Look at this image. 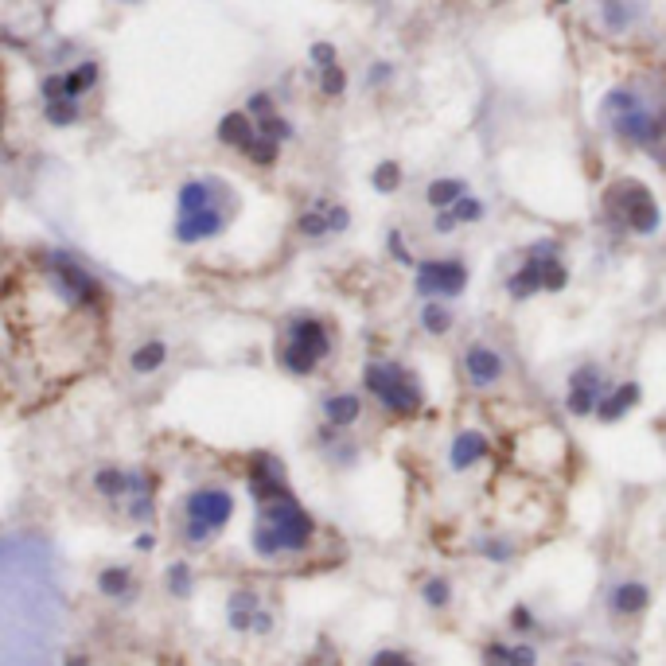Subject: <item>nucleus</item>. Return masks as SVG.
<instances>
[{
	"instance_id": "1",
	"label": "nucleus",
	"mask_w": 666,
	"mask_h": 666,
	"mask_svg": "<svg viewBox=\"0 0 666 666\" xmlns=\"http://www.w3.org/2000/svg\"><path fill=\"white\" fill-rule=\"evenodd\" d=\"M312 534H316L312 515L297 503L293 491H281V495L257 503L250 546H254L257 557L269 561V557H281V554H300V549H308Z\"/></svg>"
},
{
	"instance_id": "2",
	"label": "nucleus",
	"mask_w": 666,
	"mask_h": 666,
	"mask_svg": "<svg viewBox=\"0 0 666 666\" xmlns=\"http://www.w3.org/2000/svg\"><path fill=\"white\" fill-rule=\"evenodd\" d=\"M600 113H604L608 133H612L616 140L631 144V149H643V152H655V156L662 152V144H666V118L650 109L635 90H628V86L608 90L604 101H600Z\"/></svg>"
},
{
	"instance_id": "3",
	"label": "nucleus",
	"mask_w": 666,
	"mask_h": 666,
	"mask_svg": "<svg viewBox=\"0 0 666 666\" xmlns=\"http://www.w3.org/2000/svg\"><path fill=\"white\" fill-rule=\"evenodd\" d=\"M331 347L336 339L320 316H288L277 339V367L293 379H312L331 359Z\"/></svg>"
},
{
	"instance_id": "4",
	"label": "nucleus",
	"mask_w": 666,
	"mask_h": 666,
	"mask_svg": "<svg viewBox=\"0 0 666 666\" xmlns=\"http://www.w3.org/2000/svg\"><path fill=\"white\" fill-rule=\"evenodd\" d=\"M363 390L394 417H417L425 405L421 379L410 367H401L398 359H370L363 367Z\"/></svg>"
},
{
	"instance_id": "5",
	"label": "nucleus",
	"mask_w": 666,
	"mask_h": 666,
	"mask_svg": "<svg viewBox=\"0 0 666 666\" xmlns=\"http://www.w3.org/2000/svg\"><path fill=\"white\" fill-rule=\"evenodd\" d=\"M569 288V265L561 257V242L554 238H538L526 250L523 265L506 277V293L515 300H530L538 293H566Z\"/></svg>"
},
{
	"instance_id": "6",
	"label": "nucleus",
	"mask_w": 666,
	"mask_h": 666,
	"mask_svg": "<svg viewBox=\"0 0 666 666\" xmlns=\"http://www.w3.org/2000/svg\"><path fill=\"white\" fill-rule=\"evenodd\" d=\"M604 214L616 226H624L628 234H640V238L659 234V226H662V211H659L655 195H650V187L640 183V180H628V176L616 180V183H608Z\"/></svg>"
},
{
	"instance_id": "7",
	"label": "nucleus",
	"mask_w": 666,
	"mask_h": 666,
	"mask_svg": "<svg viewBox=\"0 0 666 666\" xmlns=\"http://www.w3.org/2000/svg\"><path fill=\"white\" fill-rule=\"evenodd\" d=\"M183 515H187L183 538L203 546L214 530H223L230 523V515H234V495L223 487H199L183 499Z\"/></svg>"
},
{
	"instance_id": "8",
	"label": "nucleus",
	"mask_w": 666,
	"mask_h": 666,
	"mask_svg": "<svg viewBox=\"0 0 666 666\" xmlns=\"http://www.w3.org/2000/svg\"><path fill=\"white\" fill-rule=\"evenodd\" d=\"M413 288L425 300H456L468 288V265L464 257H425L413 265Z\"/></svg>"
},
{
	"instance_id": "9",
	"label": "nucleus",
	"mask_w": 666,
	"mask_h": 666,
	"mask_svg": "<svg viewBox=\"0 0 666 666\" xmlns=\"http://www.w3.org/2000/svg\"><path fill=\"white\" fill-rule=\"evenodd\" d=\"M608 390H612V382H608V374L600 370V363H581V367L569 374L566 410H569L573 417H592Z\"/></svg>"
},
{
	"instance_id": "10",
	"label": "nucleus",
	"mask_w": 666,
	"mask_h": 666,
	"mask_svg": "<svg viewBox=\"0 0 666 666\" xmlns=\"http://www.w3.org/2000/svg\"><path fill=\"white\" fill-rule=\"evenodd\" d=\"M460 367H464L468 386H475V390H491V386H499L506 379V359L491 343H484V339H472L464 347Z\"/></svg>"
},
{
	"instance_id": "11",
	"label": "nucleus",
	"mask_w": 666,
	"mask_h": 666,
	"mask_svg": "<svg viewBox=\"0 0 666 666\" xmlns=\"http://www.w3.org/2000/svg\"><path fill=\"white\" fill-rule=\"evenodd\" d=\"M230 223V211L223 207H207V211H187V214H176V242L180 245H199V242H211L219 238Z\"/></svg>"
},
{
	"instance_id": "12",
	"label": "nucleus",
	"mask_w": 666,
	"mask_h": 666,
	"mask_svg": "<svg viewBox=\"0 0 666 666\" xmlns=\"http://www.w3.org/2000/svg\"><path fill=\"white\" fill-rule=\"evenodd\" d=\"M640 401H643V386L640 382H619V386H612L600 398V405H597V413H592V417H597V421H604V425H616V421H624V417Z\"/></svg>"
},
{
	"instance_id": "13",
	"label": "nucleus",
	"mask_w": 666,
	"mask_h": 666,
	"mask_svg": "<svg viewBox=\"0 0 666 666\" xmlns=\"http://www.w3.org/2000/svg\"><path fill=\"white\" fill-rule=\"evenodd\" d=\"M491 453V441L484 437L480 429H464V432H456L453 437V444H448V468L453 472H468V468H475L480 460Z\"/></svg>"
},
{
	"instance_id": "14",
	"label": "nucleus",
	"mask_w": 666,
	"mask_h": 666,
	"mask_svg": "<svg viewBox=\"0 0 666 666\" xmlns=\"http://www.w3.org/2000/svg\"><path fill=\"white\" fill-rule=\"evenodd\" d=\"M214 137H219V144H226V149L245 152L254 144V137H257V125H254V118L245 109H230V113H223V118H219V125H214Z\"/></svg>"
},
{
	"instance_id": "15",
	"label": "nucleus",
	"mask_w": 666,
	"mask_h": 666,
	"mask_svg": "<svg viewBox=\"0 0 666 666\" xmlns=\"http://www.w3.org/2000/svg\"><path fill=\"white\" fill-rule=\"evenodd\" d=\"M324 421L331 425V429H351L359 417H363V398L355 394V390H336V394H328L324 398Z\"/></svg>"
},
{
	"instance_id": "16",
	"label": "nucleus",
	"mask_w": 666,
	"mask_h": 666,
	"mask_svg": "<svg viewBox=\"0 0 666 666\" xmlns=\"http://www.w3.org/2000/svg\"><path fill=\"white\" fill-rule=\"evenodd\" d=\"M647 604H650V588L643 581H624V585H616L612 592H608V608H612L616 616H624V619L640 616Z\"/></svg>"
},
{
	"instance_id": "17",
	"label": "nucleus",
	"mask_w": 666,
	"mask_h": 666,
	"mask_svg": "<svg viewBox=\"0 0 666 666\" xmlns=\"http://www.w3.org/2000/svg\"><path fill=\"white\" fill-rule=\"evenodd\" d=\"M98 78H101V67L94 63V59H82V63H75V67H67V70H59V86H63V98H86L98 86Z\"/></svg>"
},
{
	"instance_id": "18",
	"label": "nucleus",
	"mask_w": 666,
	"mask_h": 666,
	"mask_svg": "<svg viewBox=\"0 0 666 666\" xmlns=\"http://www.w3.org/2000/svg\"><path fill=\"white\" fill-rule=\"evenodd\" d=\"M168 359H172V351H168L164 339H144L129 351V370L133 374H156V370L168 367Z\"/></svg>"
},
{
	"instance_id": "19",
	"label": "nucleus",
	"mask_w": 666,
	"mask_h": 666,
	"mask_svg": "<svg viewBox=\"0 0 666 666\" xmlns=\"http://www.w3.org/2000/svg\"><path fill=\"white\" fill-rule=\"evenodd\" d=\"M484 666H538V650L530 643H487Z\"/></svg>"
},
{
	"instance_id": "20",
	"label": "nucleus",
	"mask_w": 666,
	"mask_h": 666,
	"mask_svg": "<svg viewBox=\"0 0 666 666\" xmlns=\"http://www.w3.org/2000/svg\"><path fill=\"white\" fill-rule=\"evenodd\" d=\"M417 324H421L425 336L444 339L448 331L456 328V316H453V308H448V300H425L421 304V316H417Z\"/></svg>"
},
{
	"instance_id": "21",
	"label": "nucleus",
	"mask_w": 666,
	"mask_h": 666,
	"mask_svg": "<svg viewBox=\"0 0 666 666\" xmlns=\"http://www.w3.org/2000/svg\"><path fill=\"white\" fill-rule=\"evenodd\" d=\"M460 195H468V183L460 176H437V180H429V187H425V203L432 211H448Z\"/></svg>"
},
{
	"instance_id": "22",
	"label": "nucleus",
	"mask_w": 666,
	"mask_h": 666,
	"mask_svg": "<svg viewBox=\"0 0 666 666\" xmlns=\"http://www.w3.org/2000/svg\"><path fill=\"white\" fill-rule=\"evenodd\" d=\"M257 608H262V600H257V592H250V588L234 592V597L226 600V619H230V628H234V631H250L254 616H257Z\"/></svg>"
},
{
	"instance_id": "23",
	"label": "nucleus",
	"mask_w": 666,
	"mask_h": 666,
	"mask_svg": "<svg viewBox=\"0 0 666 666\" xmlns=\"http://www.w3.org/2000/svg\"><path fill=\"white\" fill-rule=\"evenodd\" d=\"M43 121L51 129H70L82 121V101L78 98H51L43 101Z\"/></svg>"
},
{
	"instance_id": "24",
	"label": "nucleus",
	"mask_w": 666,
	"mask_h": 666,
	"mask_svg": "<svg viewBox=\"0 0 666 666\" xmlns=\"http://www.w3.org/2000/svg\"><path fill=\"white\" fill-rule=\"evenodd\" d=\"M297 234L300 238H312V242L331 238V230H328V199H316L308 211L297 214Z\"/></svg>"
},
{
	"instance_id": "25",
	"label": "nucleus",
	"mask_w": 666,
	"mask_h": 666,
	"mask_svg": "<svg viewBox=\"0 0 666 666\" xmlns=\"http://www.w3.org/2000/svg\"><path fill=\"white\" fill-rule=\"evenodd\" d=\"M98 588L113 600H125V597H133V573L125 566H109V569L98 573Z\"/></svg>"
},
{
	"instance_id": "26",
	"label": "nucleus",
	"mask_w": 666,
	"mask_h": 666,
	"mask_svg": "<svg viewBox=\"0 0 666 666\" xmlns=\"http://www.w3.org/2000/svg\"><path fill=\"white\" fill-rule=\"evenodd\" d=\"M401 164L398 161H382V164H374V172H370V187L379 195H394L398 187H401Z\"/></svg>"
},
{
	"instance_id": "27",
	"label": "nucleus",
	"mask_w": 666,
	"mask_h": 666,
	"mask_svg": "<svg viewBox=\"0 0 666 666\" xmlns=\"http://www.w3.org/2000/svg\"><path fill=\"white\" fill-rule=\"evenodd\" d=\"M448 211H453L456 226H472V223H480L484 214H487V203H484L480 195H472V192H468V195H460V199H456Z\"/></svg>"
},
{
	"instance_id": "28",
	"label": "nucleus",
	"mask_w": 666,
	"mask_h": 666,
	"mask_svg": "<svg viewBox=\"0 0 666 666\" xmlns=\"http://www.w3.org/2000/svg\"><path fill=\"white\" fill-rule=\"evenodd\" d=\"M242 156H245L250 164H257V168H273V164H277V156H281V144L257 133V137H254V144H250V149H245Z\"/></svg>"
},
{
	"instance_id": "29",
	"label": "nucleus",
	"mask_w": 666,
	"mask_h": 666,
	"mask_svg": "<svg viewBox=\"0 0 666 666\" xmlns=\"http://www.w3.org/2000/svg\"><path fill=\"white\" fill-rule=\"evenodd\" d=\"M94 487L106 499H125V468H101L94 475Z\"/></svg>"
},
{
	"instance_id": "30",
	"label": "nucleus",
	"mask_w": 666,
	"mask_h": 666,
	"mask_svg": "<svg viewBox=\"0 0 666 666\" xmlns=\"http://www.w3.org/2000/svg\"><path fill=\"white\" fill-rule=\"evenodd\" d=\"M316 75H320V94H324V98H343V94H347V70H343L339 63L316 70Z\"/></svg>"
},
{
	"instance_id": "31",
	"label": "nucleus",
	"mask_w": 666,
	"mask_h": 666,
	"mask_svg": "<svg viewBox=\"0 0 666 666\" xmlns=\"http://www.w3.org/2000/svg\"><path fill=\"white\" fill-rule=\"evenodd\" d=\"M192 566H187V561H176V566H168V592L176 600H187V592H192Z\"/></svg>"
},
{
	"instance_id": "32",
	"label": "nucleus",
	"mask_w": 666,
	"mask_h": 666,
	"mask_svg": "<svg viewBox=\"0 0 666 666\" xmlns=\"http://www.w3.org/2000/svg\"><path fill=\"white\" fill-rule=\"evenodd\" d=\"M421 600L429 608H448L453 604V585H448L444 577H429V581L421 585Z\"/></svg>"
},
{
	"instance_id": "33",
	"label": "nucleus",
	"mask_w": 666,
	"mask_h": 666,
	"mask_svg": "<svg viewBox=\"0 0 666 666\" xmlns=\"http://www.w3.org/2000/svg\"><path fill=\"white\" fill-rule=\"evenodd\" d=\"M125 503H129V518H133V523H149V518H156V499L152 495H133Z\"/></svg>"
},
{
	"instance_id": "34",
	"label": "nucleus",
	"mask_w": 666,
	"mask_h": 666,
	"mask_svg": "<svg viewBox=\"0 0 666 666\" xmlns=\"http://www.w3.org/2000/svg\"><path fill=\"white\" fill-rule=\"evenodd\" d=\"M347 226H351V211H347L343 203L328 199V230H331V234H343Z\"/></svg>"
},
{
	"instance_id": "35",
	"label": "nucleus",
	"mask_w": 666,
	"mask_h": 666,
	"mask_svg": "<svg viewBox=\"0 0 666 666\" xmlns=\"http://www.w3.org/2000/svg\"><path fill=\"white\" fill-rule=\"evenodd\" d=\"M308 59H312V67L316 70H324V67H331V63H339V55H336V47H331V43H312L308 47Z\"/></svg>"
},
{
	"instance_id": "36",
	"label": "nucleus",
	"mask_w": 666,
	"mask_h": 666,
	"mask_svg": "<svg viewBox=\"0 0 666 666\" xmlns=\"http://www.w3.org/2000/svg\"><path fill=\"white\" fill-rule=\"evenodd\" d=\"M386 245H390V254H394V262H398V265H417V262H413V254H410V245L401 242V230H390Z\"/></svg>"
},
{
	"instance_id": "37",
	"label": "nucleus",
	"mask_w": 666,
	"mask_h": 666,
	"mask_svg": "<svg viewBox=\"0 0 666 666\" xmlns=\"http://www.w3.org/2000/svg\"><path fill=\"white\" fill-rule=\"evenodd\" d=\"M511 628H515V631H534V616H530L526 604H515V608H511Z\"/></svg>"
},
{
	"instance_id": "38",
	"label": "nucleus",
	"mask_w": 666,
	"mask_h": 666,
	"mask_svg": "<svg viewBox=\"0 0 666 666\" xmlns=\"http://www.w3.org/2000/svg\"><path fill=\"white\" fill-rule=\"evenodd\" d=\"M370 666H413L410 655H401V650H379V655L370 659Z\"/></svg>"
},
{
	"instance_id": "39",
	"label": "nucleus",
	"mask_w": 666,
	"mask_h": 666,
	"mask_svg": "<svg viewBox=\"0 0 666 666\" xmlns=\"http://www.w3.org/2000/svg\"><path fill=\"white\" fill-rule=\"evenodd\" d=\"M480 549H484L491 561H506V557H511V546H506V542H484Z\"/></svg>"
},
{
	"instance_id": "40",
	"label": "nucleus",
	"mask_w": 666,
	"mask_h": 666,
	"mask_svg": "<svg viewBox=\"0 0 666 666\" xmlns=\"http://www.w3.org/2000/svg\"><path fill=\"white\" fill-rule=\"evenodd\" d=\"M390 75H394V67L390 63H379V67H370V86H382Z\"/></svg>"
},
{
	"instance_id": "41",
	"label": "nucleus",
	"mask_w": 666,
	"mask_h": 666,
	"mask_svg": "<svg viewBox=\"0 0 666 666\" xmlns=\"http://www.w3.org/2000/svg\"><path fill=\"white\" fill-rule=\"evenodd\" d=\"M133 546L140 549V554H152V549H156V534H152V530H144V534H137V542H133Z\"/></svg>"
},
{
	"instance_id": "42",
	"label": "nucleus",
	"mask_w": 666,
	"mask_h": 666,
	"mask_svg": "<svg viewBox=\"0 0 666 666\" xmlns=\"http://www.w3.org/2000/svg\"><path fill=\"white\" fill-rule=\"evenodd\" d=\"M67 666H86V659H70V662H67Z\"/></svg>"
}]
</instances>
